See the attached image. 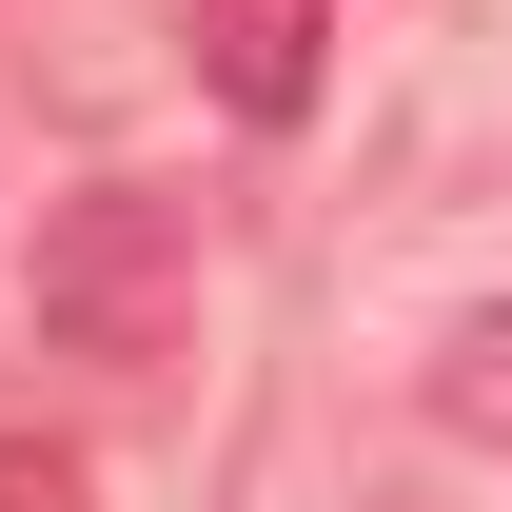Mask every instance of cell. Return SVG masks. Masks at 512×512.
I'll list each match as a JSON object with an SVG mask.
<instances>
[{
    "instance_id": "6da1fadb",
    "label": "cell",
    "mask_w": 512,
    "mask_h": 512,
    "mask_svg": "<svg viewBox=\"0 0 512 512\" xmlns=\"http://www.w3.org/2000/svg\"><path fill=\"white\" fill-rule=\"evenodd\" d=\"M197 335V217L158 178H99L40 217V355H79V375H158Z\"/></svg>"
},
{
    "instance_id": "7a4b0ae2",
    "label": "cell",
    "mask_w": 512,
    "mask_h": 512,
    "mask_svg": "<svg viewBox=\"0 0 512 512\" xmlns=\"http://www.w3.org/2000/svg\"><path fill=\"white\" fill-rule=\"evenodd\" d=\"M178 40H197V99L217 119H316V60H335V0H178Z\"/></svg>"
},
{
    "instance_id": "3957f363",
    "label": "cell",
    "mask_w": 512,
    "mask_h": 512,
    "mask_svg": "<svg viewBox=\"0 0 512 512\" xmlns=\"http://www.w3.org/2000/svg\"><path fill=\"white\" fill-rule=\"evenodd\" d=\"M434 434H473V453H512V296H473V316L434 335Z\"/></svg>"
},
{
    "instance_id": "277c9868",
    "label": "cell",
    "mask_w": 512,
    "mask_h": 512,
    "mask_svg": "<svg viewBox=\"0 0 512 512\" xmlns=\"http://www.w3.org/2000/svg\"><path fill=\"white\" fill-rule=\"evenodd\" d=\"M0 512H79V453H40V434H0Z\"/></svg>"
}]
</instances>
